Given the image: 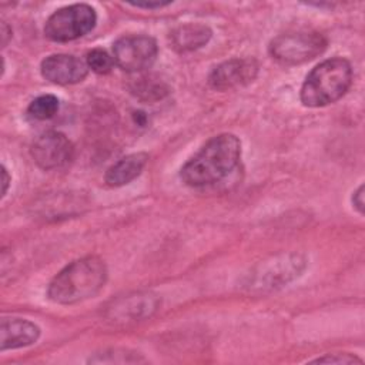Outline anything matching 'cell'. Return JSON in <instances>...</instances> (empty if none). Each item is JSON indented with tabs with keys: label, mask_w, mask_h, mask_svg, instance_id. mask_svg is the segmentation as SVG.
Returning <instances> with one entry per match:
<instances>
[{
	"label": "cell",
	"mask_w": 365,
	"mask_h": 365,
	"mask_svg": "<svg viewBox=\"0 0 365 365\" xmlns=\"http://www.w3.org/2000/svg\"><path fill=\"white\" fill-rule=\"evenodd\" d=\"M86 63L97 74H107L114 67V58L103 48H93L87 53Z\"/></svg>",
	"instance_id": "16"
},
{
	"label": "cell",
	"mask_w": 365,
	"mask_h": 365,
	"mask_svg": "<svg viewBox=\"0 0 365 365\" xmlns=\"http://www.w3.org/2000/svg\"><path fill=\"white\" fill-rule=\"evenodd\" d=\"M258 64L254 58H231L218 64L208 77V83L215 90H230L248 84L255 78Z\"/></svg>",
	"instance_id": "9"
},
{
	"label": "cell",
	"mask_w": 365,
	"mask_h": 365,
	"mask_svg": "<svg viewBox=\"0 0 365 365\" xmlns=\"http://www.w3.org/2000/svg\"><path fill=\"white\" fill-rule=\"evenodd\" d=\"M307 261L299 254H288L274 258L271 262H264L257 272H254L250 285L259 289H272L282 287L289 281L298 278L304 271Z\"/></svg>",
	"instance_id": "7"
},
{
	"label": "cell",
	"mask_w": 365,
	"mask_h": 365,
	"mask_svg": "<svg viewBox=\"0 0 365 365\" xmlns=\"http://www.w3.org/2000/svg\"><path fill=\"white\" fill-rule=\"evenodd\" d=\"M71 141L58 131H46L31 144L30 153L34 163L43 170H54L67 164L73 157Z\"/></svg>",
	"instance_id": "8"
},
{
	"label": "cell",
	"mask_w": 365,
	"mask_h": 365,
	"mask_svg": "<svg viewBox=\"0 0 365 365\" xmlns=\"http://www.w3.org/2000/svg\"><path fill=\"white\" fill-rule=\"evenodd\" d=\"M41 74L54 84H76L86 78L88 66L86 61L70 54H51L41 61Z\"/></svg>",
	"instance_id": "10"
},
{
	"label": "cell",
	"mask_w": 365,
	"mask_h": 365,
	"mask_svg": "<svg viewBox=\"0 0 365 365\" xmlns=\"http://www.w3.org/2000/svg\"><path fill=\"white\" fill-rule=\"evenodd\" d=\"M211 30L201 23H187L178 26L170 33L171 47L180 53L197 50L208 43L211 38Z\"/></svg>",
	"instance_id": "13"
},
{
	"label": "cell",
	"mask_w": 365,
	"mask_h": 365,
	"mask_svg": "<svg viewBox=\"0 0 365 365\" xmlns=\"http://www.w3.org/2000/svg\"><path fill=\"white\" fill-rule=\"evenodd\" d=\"M107 281L103 259L88 255L70 262L50 282L47 295L56 304L70 305L93 298Z\"/></svg>",
	"instance_id": "2"
},
{
	"label": "cell",
	"mask_w": 365,
	"mask_h": 365,
	"mask_svg": "<svg viewBox=\"0 0 365 365\" xmlns=\"http://www.w3.org/2000/svg\"><path fill=\"white\" fill-rule=\"evenodd\" d=\"M352 67L346 58L332 57L315 66L301 87V101L307 107H324L339 100L351 87Z\"/></svg>",
	"instance_id": "3"
},
{
	"label": "cell",
	"mask_w": 365,
	"mask_h": 365,
	"mask_svg": "<svg viewBox=\"0 0 365 365\" xmlns=\"http://www.w3.org/2000/svg\"><path fill=\"white\" fill-rule=\"evenodd\" d=\"M157 53L155 40L144 34L123 36L113 44L114 63L128 73L150 68L157 58Z\"/></svg>",
	"instance_id": "6"
},
{
	"label": "cell",
	"mask_w": 365,
	"mask_h": 365,
	"mask_svg": "<svg viewBox=\"0 0 365 365\" xmlns=\"http://www.w3.org/2000/svg\"><path fill=\"white\" fill-rule=\"evenodd\" d=\"M327 44V38L318 31L284 33L271 40L269 54L282 64H301L319 56Z\"/></svg>",
	"instance_id": "5"
},
{
	"label": "cell",
	"mask_w": 365,
	"mask_h": 365,
	"mask_svg": "<svg viewBox=\"0 0 365 365\" xmlns=\"http://www.w3.org/2000/svg\"><path fill=\"white\" fill-rule=\"evenodd\" d=\"M311 362L314 364H362V359L352 354H328Z\"/></svg>",
	"instance_id": "18"
},
{
	"label": "cell",
	"mask_w": 365,
	"mask_h": 365,
	"mask_svg": "<svg viewBox=\"0 0 365 365\" xmlns=\"http://www.w3.org/2000/svg\"><path fill=\"white\" fill-rule=\"evenodd\" d=\"M97 23L96 10L84 3L71 4L56 10L46 21L44 34L48 40L66 43L83 37Z\"/></svg>",
	"instance_id": "4"
},
{
	"label": "cell",
	"mask_w": 365,
	"mask_h": 365,
	"mask_svg": "<svg viewBox=\"0 0 365 365\" xmlns=\"http://www.w3.org/2000/svg\"><path fill=\"white\" fill-rule=\"evenodd\" d=\"M148 161L145 153H134L125 155L113 164L106 173V182L111 187H121L137 178Z\"/></svg>",
	"instance_id": "14"
},
{
	"label": "cell",
	"mask_w": 365,
	"mask_h": 365,
	"mask_svg": "<svg viewBox=\"0 0 365 365\" xmlns=\"http://www.w3.org/2000/svg\"><path fill=\"white\" fill-rule=\"evenodd\" d=\"M140 84L134 88L137 90V94L140 97L144 98H161L163 94L167 93V88H164V86L161 83H154V81H148L147 78H140Z\"/></svg>",
	"instance_id": "17"
},
{
	"label": "cell",
	"mask_w": 365,
	"mask_h": 365,
	"mask_svg": "<svg viewBox=\"0 0 365 365\" xmlns=\"http://www.w3.org/2000/svg\"><path fill=\"white\" fill-rule=\"evenodd\" d=\"M130 4L134 6V7H140V9H161V7L168 6L170 1H165V3H163V1H155V3L148 1V3H130Z\"/></svg>",
	"instance_id": "21"
},
{
	"label": "cell",
	"mask_w": 365,
	"mask_h": 365,
	"mask_svg": "<svg viewBox=\"0 0 365 365\" xmlns=\"http://www.w3.org/2000/svg\"><path fill=\"white\" fill-rule=\"evenodd\" d=\"M241 143L234 134H218L188 160L180 173L190 187H204L225 178L240 163Z\"/></svg>",
	"instance_id": "1"
},
{
	"label": "cell",
	"mask_w": 365,
	"mask_h": 365,
	"mask_svg": "<svg viewBox=\"0 0 365 365\" xmlns=\"http://www.w3.org/2000/svg\"><path fill=\"white\" fill-rule=\"evenodd\" d=\"M40 336V328L27 319L3 318L0 325V349H16L34 344Z\"/></svg>",
	"instance_id": "12"
},
{
	"label": "cell",
	"mask_w": 365,
	"mask_h": 365,
	"mask_svg": "<svg viewBox=\"0 0 365 365\" xmlns=\"http://www.w3.org/2000/svg\"><path fill=\"white\" fill-rule=\"evenodd\" d=\"M58 107H60V101L56 96L43 94L30 103V106L27 108V114L33 120L43 121V120H48V118L54 117L58 111Z\"/></svg>",
	"instance_id": "15"
},
{
	"label": "cell",
	"mask_w": 365,
	"mask_h": 365,
	"mask_svg": "<svg viewBox=\"0 0 365 365\" xmlns=\"http://www.w3.org/2000/svg\"><path fill=\"white\" fill-rule=\"evenodd\" d=\"M160 299L157 295L150 292H138L134 295H127L120 298L108 308V317L114 322H128L140 321L147 317H151L158 308Z\"/></svg>",
	"instance_id": "11"
},
{
	"label": "cell",
	"mask_w": 365,
	"mask_h": 365,
	"mask_svg": "<svg viewBox=\"0 0 365 365\" xmlns=\"http://www.w3.org/2000/svg\"><path fill=\"white\" fill-rule=\"evenodd\" d=\"M352 204L359 211L364 212V185H359L352 195Z\"/></svg>",
	"instance_id": "19"
},
{
	"label": "cell",
	"mask_w": 365,
	"mask_h": 365,
	"mask_svg": "<svg viewBox=\"0 0 365 365\" xmlns=\"http://www.w3.org/2000/svg\"><path fill=\"white\" fill-rule=\"evenodd\" d=\"M11 37V29H9V26L3 21L1 23V38H3V47L7 44L9 38Z\"/></svg>",
	"instance_id": "22"
},
{
	"label": "cell",
	"mask_w": 365,
	"mask_h": 365,
	"mask_svg": "<svg viewBox=\"0 0 365 365\" xmlns=\"http://www.w3.org/2000/svg\"><path fill=\"white\" fill-rule=\"evenodd\" d=\"M10 181H11V177L9 175V171L7 168L3 165L1 167V197H4L7 194V190H9V185H10Z\"/></svg>",
	"instance_id": "20"
}]
</instances>
